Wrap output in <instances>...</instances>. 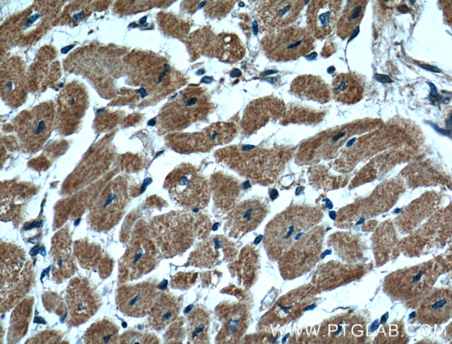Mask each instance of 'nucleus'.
Here are the masks:
<instances>
[{
  "label": "nucleus",
  "instance_id": "f257e3e1",
  "mask_svg": "<svg viewBox=\"0 0 452 344\" xmlns=\"http://www.w3.org/2000/svg\"><path fill=\"white\" fill-rule=\"evenodd\" d=\"M217 156L242 175L259 180H272L282 171L288 155L280 148L234 146L221 149Z\"/></svg>",
  "mask_w": 452,
  "mask_h": 344
},
{
  "label": "nucleus",
  "instance_id": "f03ea898",
  "mask_svg": "<svg viewBox=\"0 0 452 344\" xmlns=\"http://www.w3.org/2000/svg\"><path fill=\"white\" fill-rule=\"evenodd\" d=\"M195 228L193 216L181 212L163 215L153 224L159 249L170 257L190 247L195 240Z\"/></svg>",
  "mask_w": 452,
  "mask_h": 344
},
{
  "label": "nucleus",
  "instance_id": "7ed1b4c3",
  "mask_svg": "<svg viewBox=\"0 0 452 344\" xmlns=\"http://www.w3.org/2000/svg\"><path fill=\"white\" fill-rule=\"evenodd\" d=\"M166 185L173 200L187 209H201L209 201V185L193 166H177L168 175Z\"/></svg>",
  "mask_w": 452,
  "mask_h": 344
},
{
  "label": "nucleus",
  "instance_id": "20e7f679",
  "mask_svg": "<svg viewBox=\"0 0 452 344\" xmlns=\"http://www.w3.org/2000/svg\"><path fill=\"white\" fill-rule=\"evenodd\" d=\"M261 43L268 58L275 61L296 60L314 49L312 34L296 26L271 30Z\"/></svg>",
  "mask_w": 452,
  "mask_h": 344
},
{
  "label": "nucleus",
  "instance_id": "39448f33",
  "mask_svg": "<svg viewBox=\"0 0 452 344\" xmlns=\"http://www.w3.org/2000/svg\"><path fill=\"white\" fill-rule=\"evenodd\" d=\"M56 122L55 109L49 102L41 103L26 112L17 127L22 145L31 152L39 150L49 137Z\"/></svg>",
  "mask_w": 452,
  "mask_h": 344
},
{
  "label": "nucleus",
  "instance_id": "423d86ee",
  "mask_svg": "<svg viewBox=\"0 0 452 344\" xmlns=\"http://www.w3.org/2000/svg\"><path fill=\"white\" fill-rule=\"evenodd\" d=\"M128 199L127 181L118 177L106 186L93 206L92 223L99 229L111 228L122 217Z\"/></svg>",
  "mask_w": 452,
  "mask_h": 344
},
{
  "label": "nucleus",
  "instance_id": "0eeeda50",
  "mask_svg": "<svg viewBox=\"0 0 452 344\" xmlns=\"http://www.w3.org/2000/svg\"><path fill=\"white\" fill-rule=\"evenodd\" d=\"M176 100L167 107L165 116L172 129L202 119L208 115L211 106L205 91L197 88Z\"/></svg>",
  "mask_w": 452,
  "mask_h": 344
},
{
  "label": "nucleus",
  "instance_id": "6e6552de",
  "mask_svg": "<svg viewBox=\"0 0 452 344\" xmlns=\"http://www.w3.org/2000/svg\"><path fill=\"white\" fill-rule=\"evenodd\" d=\"M236 134L232 123L218 122L200 132H195L177 139L178 150L183 152L207 151L218 145L229 143Z\"/></svg>",
  "mask_w": 452,
  "mask_h": 344
},
{
  "label": "nucleus",
  "instance_id": "1a4fd4ad",
  "mask_svg": "<svg viewBox=\"0 0 452 344\" xmlns=\"http://www.w3.org/2000/svg\"><path fill=\"white\" fill-rule=\"evenodd\" d=\"M156 288L148 282L121 288L118 293L117 304L120 311L132 317L147 314L156 299Z\"/></svg>",
  "mask_w": 452,
  "mask_h": 344
},
{
  "label": "nucleus",
  "instance_id": "9d476101",
  "mask_svg": "<svg viewBox=\"0 0 452 344\" xmlns=\"http://www.w3.org/2000/svg\"><path fill=\"white\" fill-rule=\"evenodd\" d=\"M267 205L257 199L243 201L235 206L228 216L227 229L229 235L240 237L255 230L265 218Z\"/></svg>",
  "mask_w": 452,
  "mask_h": 344
},
{
  "label": "nucleus",
  "instance_id": "9b49d317",
  "mask_svg": "<svg viewBox=\"0 0 452 344\" xmlns=\"http://www.w3.org/2000/svg\"><path fill=\"white\" fill-rule=\"evenodd\" d=\"M156 251L150 241L137 240L127 249L120 262L121 273L127 279H136L147 273L157 262Z\"/></svg>",
  "mask_w": 452,
  "mask_h": 344
},
{
  "label": "nucleus",
  "instance_id": "f8f14e48",
  "mask_svg": "<svg viewBox=\"0 0 452 344\" xmlns=\"http://www.w3.org/2000/svg\"><path fill=\"white\" fill-rule=\"evenodd\" d=\"M285 107L282 101L274 96L257 99L248 104L242 119V127L252 134L271 120L283 116Z\"/></svg>",
  "mask_w": 452,
  "mask_h": 344
},
{
  "label": "nucleus",
  "instance_id": "ddd939ff",
  "mask_svg": "<svg viewBox=\"0 0 452 344\" xmlns=\"http://www.w3.org/2000/svg\"><path fill=\"white\" fill-rule=\"evenodd\" d=\"M341 1H312L307 12L311 32L318 38L331 33L341 16Z\"/></svg>",
  "mask_w": 452,
  "mask_h": 344
},
{
  "label": "nucleus",
  "instance_id": "4468645a",
  "mask_svg": "<svg viewBox=\"0 0 452 344\" xmlns=\"http://www.w3.org/2000/svg\"><path fill=\"white\" fill-rule=\"evenodd\" d=\"M259 10L263 24L273 30L286 27L293 22L305 5L303 1H264Z\"/></svg>",
  "mask_w": 452,
  "mask_h": 344
},
{
  "label": "nucleus",
  "instance_id": "2eb2a0df",
  "mask_svg": "<svg viewBox=\"0 0 452 344\" xmlns=\"http://www.w3.org/2000/svg\"><path fill=\"white\" fill-rule=\"evenodd\" d=\"M26 77L20 61L10 60L2 67L1 72V93L3 100L9 105L18 107L26 96Z\"/></svg>",
  "mask_w": 452,
  "mask_h": 344
},
{
  "label": "nucleus",
  "instance_id": "dca6fc26",
  "mask_svg": "<svg viewBox=\"0 0 452 344\" xmlns=\"http://www.w3.org/2000/svg\"><path fill=\"white\" fill-rule=\"evenodd\" d=\"M233 244L224 236H212L199 244L191 253L188 262L195 266L214 265L234 254Z\"/></svg>",
  "mask_w": 452,
  "mask_h": 344
},
{
  "label": "nucleus",
  "instance_id": "f3484780",
  "mask_svg": "<svg viewBox=\"0 0 452 344\" xmlns=\"http://www.w3.org/2000/svg\"><path fill=\"white\" fill-rule=\"evenodd\" d=\"M70 315L75 323H83L96 311V299L87 286L80 281L70 286L67 294Z\"/></svg>",
  "mask_w": 452,
  "mask_h": 344
},
{
  "label": "nucleus",
  "instance_id": "a211bd4d",
  "mask_svg": "<svg viewBox=\"0 0 452 344\" xmlns=\"http://www.w3.org/2000/svg\"><path fill=\"white\" fill-rule=\"evenodd\" d=\"M291 91L298 97L326 102L329 100L331 89L319 77L304 75L295 78L291 84Z\"/></svg>",
  "mask_w": 452,
  "mask_h": 344
},
{
  "label": "nucleus",
  "instance_id": "6ab92c4d",
  "mask_svg": "<svg viewBox=\"0 0 452 344\" xmlns=\"http://www.w3.org/2000/svg\"><path fill=\"white\" fill-rule=\"evenodd\" d=\"M181 305V301L173 295L163 294L160 296L150 311L151 326L157 330L166 328L177 318Z\"/></svg>",
  "mask_w": 452,
  "mask_h": 344
},
{
  "label": "nucleus",
  "instance_id": "aec40b11",
  "mask_svg": "<svg viewBox=\"0 0 452 344\" xmlns=\"http://www.w3.org/2000/svg\"><path fill=\"white\" fill-rule=\"evenodd\" d=\"M332 91L337 100L353 104L362 98L364 85L361 79L354 73H340L333 79Z\"/></svg>",
  "mask_w": 452,
  "mask_h": 344
},
{
  "label": "nucleus",
  "instance_id": "412c9836",
  "mask_svg": "<svg viewBox=\"0 0 452 344\" xmlns=\"http://www.w3.org/2000/svg\"><path fill=\"white\" fill-rule=\"evenodd\" d=\"M247 324V315L241 306H232L223 317L218 340L220 343H234L243 334Z\"/></svg>",
  "mask_w": 452,
  "mask_h": 344
},
{
  "label": "nucleus",
  "instance_id": "4be33fe9",
  "mask_svg": "<svg viewBox=\"0 0 452 344\" xmlns=\"http://www.w3.org/2000/svg\"><path fill=\"white\" fill-rule=\"evenodd\" d=\"M367 1L355 0L348 1L337 22V34L342 39L350 37L358 27L363 15Z\"/></svg>",
  "mask_w": 452,
  "mask_h": 344
},
{
  "label": "nucleus",
  "instance_id": "5701e85b",
  "mask_svg": "<svg viewBox=\"0 0 452 344\" xmlns=\"http://www.w3.org/2000/svg\"><path fill=\"white\" fill-rule=\"evenodd\" d=\"M58 100L62 111L71 116L79 117L88 107L86 93L76 84L67 86L61 92Z\"/></svg>",
  "mask_w": 452,
  "mask_h": 344
},
{
  "label": "nucleus",
  "instance_id": "b1692460",
  "mask_svg": "<svg viewBox=\"0 0 452 344\" xmlns=\"http://www.w3.org/2000/svg\"><path fill=\"white\" fill-rule=\"evenodd\" d=\"M213 43L211 47L213 46L215 55L222 61L236 62L244 55V48L234 34H220L213 40Z\"/></svg>",
  "mask_w": 452,
  "mask_h": 344
},
{
  "label": "nucleus",
  "instance_id": "393cba45",
  "mask_svg": "<svg viewBox=\"0 0 452 344\" xmlns=\"http://www.w3.org/2000/svg\"><path fill=\"white\" fill-rule=\"evenodd\" d=\"M213 185L216 205L224 210L230 208L239 193V182L230 177L217 175Z\"/></svg>",
  "mask_w": 452,
  "mask_h": 344
},
{
  "label": "nucleus",
  "instance_id": "a878e982",
  "mask_svg": "<svg viewBox=\"0 0 452 344\" xmlns=\"http://www.w3.org/2000/svg\"><path fill=\"white\" fill-rule=\"evenodd\" d=\"M188 339L190 343H204L207 340L209 320L200 308L193 310L188 316Z\"/></svg>",
  "mask_w": 452,
  "mask_h": 344
},
{
  "label": "nucleus",
  "instance_id": "bb28decb",
  "mask_svg": "<svg viewBox=\"0 0 452 344\" xmlns=\"http://www.w3.org/2000/svg\"><path fill=\"white\" fill-rule=\"evenodd\" d=\"M118 336V327L111 321L103 320L90 327L86 341L88 343H115Z\"/></svg>",
  "mask_w": 452,
  "mask_h": 344
},
{
  "label": "nucleus",
  "instance_id": "cd10ccee",
  "mask_svg": "<svg viewBox=\"0 0 452 344\" xmlns=\"http://www.w3.org/2000/svg\"><path fill=\"white\" fill-rule=\"evenodd\" d=\"M451 306V300L449 299V296L445 295H438L436 297L433 298L431 303L427 305L428 311H431L432 314L435 317L443 316L447 311L449 307Z\"/></svg>",
  "mask_w": 452,
  "mask_h": 344
},
{
  "label": "nucleus",
  "instance_id": "c85d7f7f",
  "mask_svg": "<svg viewBox=\"0 0 452 344\" xmlns=\"http://www.w3.org/2000/svg\"><path fill=\"white\" fill-rule=\"evenodd\" d=\"M122 343H157L158 339L153 335L136 331H128L122 336Z\"/></svg>",
  "mask_w": 452,
  "mask_h": 344
},
{
  "label": "nucleus",
  "instance_id": "c756f323",
  "mask_svg": "<svg viewBox=\"0 0 452 344\" xmlns=\"http://www.w3.org/2000/svg\"><path fill=\"white\" fill-rule=\"evenodd\" d=\"M379 326L378 320H375L370 326V331L373 332L377 329Z\"/></svg>",
  "mask_w": 452,
  "mask_h": 344
},
{
  "label": "nucleus",
  "instance_id": "7c9ffc66",
  "mask_svg": "<svg viewBox=\"0 0 452 344\" xmlns=\"http://www.w3.org/2000/svg\"><path fill=\"white\" fill-rule=\"evenodd\" d=\"M230 75L232 77H237L241 75V72L239 70L235 69L232 72Z\"/></svg>",
  "mask_w": 452,
  "mask_h": 344
},
{
  "label": "nucleus",
  "instance_id": "2f4dec72",
  "mask_svg": "<svg viewBox=\"0 0 452 344\" xmlns=\"http://www.w3.org/2000/svg\"><path fill=\"white\" fill-rule=\"evenodd\" d=\"M388 315H389V313H388V312H387V313H385L382 316L381 320H380V323H381V324H385V323L386 322V321H387V319H388Z\"/></svg>",
  "mask_w": 452,
  "mask_h": 344
},
{
  "label": "nucleus",
  "instance_id": "473e14b6",
  "mask_svg": "<svg viewBox=\"0 0 452 344\" xmlns=\"http://www.w3.org/2000/svg\"><path fill=\"white\" fill-rule=\"evenodd\" d=\"M211 81H212V78H211L209 77H204L202 79L201 82H202V83H210Z\"/></svg>",
  "mask_w": 452,
  "mask_h": 344
},
{
  "label": "nucleus",
  "instance_id": "72a5a7b5",
  "mask_svg": "<svg viewBox=\"0 0 452 344\" xmlns=\"http://www.w3.org/2000/svg\"><path fill=\"white\" fill-rule=\"evenodd\" d=\"M39 252V247H35L32 249L31 251V255H36Z\"/></svg>",
  "mask_w": 452,
  "mask_h": 344
},
{
  "label": "nucleus",
  "instance_id": "f704fd0d",
  "mask_svg": "<svg viewBox=\"0 0 452 344\" xmlns=\"http://www.w3.org/2000/svg\"><path fill=\"white\" fill-rule=\"evenodd\" d=\"M325 204L328 208L331 209L332 208V203L329 199H325Z\"/></svg>",
  "mask_w": 452,
  "mask_h": 344
},
{
  "label": "nucleus",
  "instance_id": "c9c22d12",
  "mask_svg": "<svg viewBox=\"0 0 452 344\" xmlns=\"http://www.w3.org/2000/svg\"><path fill=\"white\" fill-rule=\"evenodd\" d=\"M35 322H38V323H44L45 324V322L40 318L39 317H35L34 319Z\"/></svg>",
  "mask_w": 452,
  "mask_h": 344
},
{
  "label": "nucleus",
  "instance_id": "e433bc0d",
  "mask_svg": "<svg viewBox=\"0 0 452 344\" xmlns=\"http://www.w3.org/2000/svg\"><path fill=\"white\" fill-rule=\"evenodd\" d=\"M329 215L332 219H335L336 218V212L334 211H331L329 213Z\"/></svg>",
  "mask_w": 452,
  "mask_h": 344
},
{
  "label": "nucleus",
  "instance_id": "4c0bfd02",
  "mask_svg": "<svg viewBox=\"0 0 452 344\" xmlns=\"http://www.w3.org/2000/svg\"><path fill=\"white\" fill-rule=\"evenodd\" d=\"M72 47V46H68V47H65V48H63V49L61 50V52H62V53H66V52H67L70 49H71Z\"/></svg>",
  "mask_w": 452,
  "mask_h": 344
},
{
  "label": "nucleus",
  "instance_id": "58836bf2",
  "mask_svg": "<svg viewBox=\"0 0 452 344\" xmlns=\"http://www.w3.org/2000/svg\"><path fill=\"white\" fill-rule=\"evenodd\" d=\"M330 253H331V251L330 250H326L322 253L321 258H323L325 256L330 254Z\"/></svg>",
  "mask_w": 452,
  "mask_h": 344
},
{
  "label": "nucleus",
  "instance_id": "ea45409f",
  "mask_svg": "<svg viewBox=\"0 0 452 344\" xmlns=\"http://www.w3.org/2000/svg\"><path fill=\"white\" fill-rule=\"evenodd\" d=\"M409 316H410V318H414L416 316V313L414 311H413L410 314Z\"/></svg>",
  "mask_w": 452,
  "mask_h": 344
},
{
  "label": "nucleus",
  "instance_id": "a19ab883",
  "mask_svg": "<svg viewBox=\"0 0 452 344\" xmlns=\"http://www.w3.org/2000/svg\"><path fill=\"white\" fill-rule=\"evenodd\" d=\"M364 219L363 218H361V219L358 221V222L357 223V224H362V221H364Z\"/></svg>",
  "mask_w": 452,
  "mask_h": 344
},
{
  "label": "nucleus",
  "instance_id": "79ce46f5",
  "mask_svg": "<svg viewBox=\"0 0 452 344\" xmlns=\"http://www.w3.org/2000/svg\"><path fill=\"white\" fill-rule=\"evenodd\" d=\"M314 307V305H312V306L307 307L305 310L312 309Z\"/></svg>",
  "mask_w": 452,
  "mask_h": 344
}]
</instances>
